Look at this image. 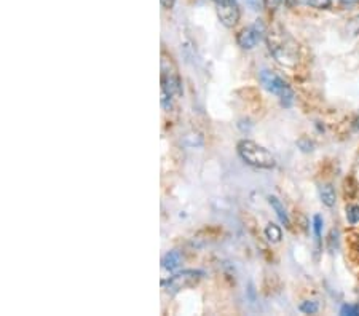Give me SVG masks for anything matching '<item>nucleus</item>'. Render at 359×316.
<instances>
[{
    "label": "nucleus",
    "mask_w": 359,
    "mask_h": 316,
    "mask_svg": "<svg viewBox=\"0 0 359 316\" xmlns=\"http://www.w3.org/2000/svg\"><path fill=\"white\" fill-rule=\"evenodd\" d=\"M212 2H216V4H224V2H229V0H212Z\"/></svg>",
    "instance_id": "4be33fe9"
},
{
    "label": "nucleus",
    "mask_w": 359,
    "mask_h": 316,
    "mask_svg": "<svg viewBox=\"0 0 359 316\" xmlns=\"http://www.w3.org/2000/svg\"><path fill=\"white\" fill-rule=\"evenodd\" d=\"M203 277H205V272H203V270H182V272L172 275L166 283H163V287L166 292H170V294H177V292L189 289V287H195L200 283Z\"/></svg>",
    "instance_id": "39448f33"
},
{
    "label": "nucleus",
    "mask_w": 359,
    "mask_h": 316,
    "mask_svg": "<svg viewBox=\"0 0 359 316\" xmlns=\"http://www.w3.org/2000/svg\"><path fill=\"white\" fill-rule=\"evenodd\" d=\"M300 2L309 5L311 8H316V10H327L331 8L332 5V0H300Z\"/></svg>",
    "instance_id": "ddd939ff"
},
{
    "label": "nucleus",
    "mask_w": 359,
    "mask_h": 316,
    "mask_svg": "<svg viewBox=\"0 0 359 316\" xmlns=\"http://www.w3.org/2000/svg\"><path fill=\"white\" fill-rule=\"evenodd\" d=\"M283 4V0H264L265 8L269 11H275L276 8H280V5Z\"/></svg>",
    "instance_id": "a211bd4d"
},
{
    "label": "nucleus",
    "mask_w": 359,
    "mask_h": 316,
    "mask_svg": "<svg viewBox=\"0 0 359 316\" xmlns=\"http://www.w3.org/2000/svg\"><path fill=\"white\" fill-rule=\"evenodd\" d=\"M217 16L225 27H233L238 25L241 18L240 5L236 0H229V2L217 4Z\"/></svg>",
    "instance_id": "0eeeda50"
},
{
    "label": "nucleus",
    "mask_w": 359,
    "mask_h": 316,
    "mask_svg": "<svg viewBox=\"0 0 359 316\" xmlns=\"http://www.w3.org/2000/svg\"><path fill=\"white\" fill-rule=\"evenodd\" d=\"M260 83L269 93L275 95L280 97L281 104L285 107H291L294 102V91L291 90V86L287 85L285 78H281L278 74L270 72V71H262L260 72Z\"/></svg>",
    "instance_id": "20e7f679"
},
{
    "label": "nucleus",
    "mask_w": 359,
    "mask_h": 316,
    "mask_svg": "<svg viewBox=\"0 0 359 316\" xmlns=\"http://www.w3.org/2000/svg\"><path fill=\"white\" fill-rule=\"evenodd\" d=\"M340 4L344 8H350V7H355V5H358L359 0H340Z\"/></svg>",
    "instance_id": "aec40b11"
},
{
    "label": "nucleus",
    "mask_w": 359,
    "mask_h": 316,
    "mask_svg": "<svg viewBox=\"0 0 359 316\" xmlns=\"http://www.w3.org/2000/svg\"><path fill=\"white\" fill-rule=\"evenodd\" d=\"M346 221H348L351 226H356V224H359V206L358 205L346 206Z\"/></svg>",
    "instance_id": "4468645a"
},
{
    "label": "nucleus",
    "mask_w": 359,
    "mask_h": 316,
    "mask_svg": "<svg viewBox=\"0 0 359 316\" xmlns=\"http://www.w3.org/2000/svg\"><path fill=\"white\" fill-rule=\"evenodd\" d=\"M346 29H348V32L351 36H359V15L355 16L348 25H346Z\"/></svg>",
    "instance_id": "f3484780"
},
{
    "label": "nucleus",
    "mask_w": 359,
    "mask_h": 316,
    "mask_svg": "<svg viewBox=\"0 0 359 316\" xmlns=\"http://www.w3.org/2000/svg\"><path fill=\"white\" fill-rule=\"evenodd\" d=\"M297 146L302 149L304 152H310V151H313V144L310 142V139H306V137H302V139H300L299 142H297Z\"/></svg>",
    "instance_id": "6ab92c4d"
},
{
    "label": "nucleus",
    "mask_w": 359,
    "mask_h": 316,
    "mask_svg": "<svg viewBox=\"0 0 359 316\" xmlns=\"http://www.w3.org/2000/svg\"><path fill=\"white\" fill-rule=\"evenodd\" d=\"M264 34H267V31H265L262 22L257 20L252 26L241 29L238 36H236V43H238L243 50H252L254 47H257V43L262 40Z\"/></svg>",
    "instance_id": "423d86ee"
},
{
    "label": "nucleus",
    "mask_w": 359,
    "mask_h": 316,
    "mask_svg": "<svg viewBox=\"0 0 359 316\" xmlns=\"http://www.w3.org/2000/svg\"><path fill=\"white\" fill-rule=\"evenodd\" d=\"M265 40H267V47L276 62H280L285 67L297 66L300 50L297 42L291 37V34H287L280 26H275L265 34Z\"/></svg>",
    "instance_id": "f257e3e1"
},
{
    "label": "nucleus",
    "mask_w": 359,
    "mask_h": 316,
    "mask_svg": "<svg viewBox=\"0 0 359 316\" xmlns=\"http://www.w3.org/2000/svg\"><path fill=\"white\" fill-rule=\"evenodd\" d=\"M320 198L323 205H326L327 208H332L335 206V201H337V195H335V188L332 184H323L320 187Z\"/></svg>",
    "instance_id": "1a4fd4ad"
},
{
    "label": "nucleus",
    "mask_w": 359,
    "mask_h": 316,
    "mask_svg": "<svg viewBox=\"0 0 359 316\" xmlns=\"http://www.w3.org/2000/svg\"><path fill=\"white\" fill-rule=\"evenodd\" d=\"M264 233H265V237H267V240L271 241V243H280L283 238V230L280 228V226H276V224H273V222L267 224Z\"/></svg>",
    "instance_id": "9b49d317"
},
{
    "label": "nucleus",
    "mask_w": 359,
    "mask_h": 316,
    "mask_svg": "<svg viewBox=\"0 0 359 316\" xmlns=\"http://www.w3.org/2000/svg\"><path fill=\"white\" fill-rule=\"evenodd\" d=\"M323 224H324V221H323V217H321L320 214H316V216L313 217V230H315V237H316V241H318V245H320V243H321Z\"/></svg>",
    "instance_id": "2eb2a0df"
},
{
    "label": "nucleus",
    "mask_w": 359,
    "mask_h": 316,
    "mask_svg": "<svg viewBox=\"0 0 359 316\" xmlns=\"http://www.w3.org/2000/svg\"><path fill=\"white\" fill-rule=\"evenodd\" d=\"M236 151H238V155L241 157L243 162L254 166V168H259V170L275 168L276 162L273 155H271L269 149H265L257 142H254L251 139H243L238 142V146H236Z\"/></svg>",
    "instance_id": "7ed1b4c3"
},
{
    "label": "nucleus",
    "mask_w": 359,
    "mask_h": 316,
    "mask_svg": "<svg viewBox=\"0 0 359 316\" xmlns=\"http://www.w3.org/2000/svg\"><path fill=\"white\" fill-rule=\"evenodd\" d=\"M182 96V80L171 56L161 53V106L170 109L172 99Z\"/></svg>",
    "instance_id": "f03ea898"
},
{
    "label": "nucleus",
    "mask_w": 359,
    "mask_h": 316,
    "mask_svg": "<svg viewBox=\"0 0 359 316\" xmlns=\"http://www.w3.org/2000/svg\"><path fill=\"white\" fill-rule=\"evenodd\" d=\"M182 262V256L181 252L179 251H170L166 252V254L163 256V259H161V267H163L165 270H176L179 266H181Z\"/></svg>",
    "instance_id": "9d476101"
},
{
    "label": "nucleus",
    "mask_w": 359,
    "mask_h": 316,
    "mask_svg": "<svg viewBox=\"0 0 359 316\" xmlns=\"http://www.w3.org/2000/svg\"><path fill=\"white\" fill-rule=\"evenodd\" d=\"M269 203H270L271 208H273V211L276 212L278 219H280L283 224H285L286 227H291V221H289V216H287V212L285 209V206H283V203H281V200L278 198V197H275V195H270Z\"/></svg>",
    "instance_id": "6e6552de"
},
{
    "label": "nucleus",
    "mask_w": 359,
    "mask_h": 316,
    "mask_svg": "<svg viewBox=\"0 0 359 316\" xmlns=\"http://www.w3.org/2000/svg\"><path fill=\"white\" fill-rule=\"evenodd\" d=\"M340 315L359 316V303H353V305H350V303H346V305H344V307L340 308Z\"/></svg>",
    "instance_id": "dca6fc26"
},
{
    "label": "nucleus",
    "mask_w": 359,
    "mask_h": 316,
    "mask_svg": "<svg viewBox=\"0 0 359 316\" xmlns=\"http://www.w3.org/2000/svg\"><path fill=\"white\" fill-rule=\"evenodd\" d=\"M299 310L305 315H315V313H318V310H320V303H318L316 301H304L299 305Z\"/></svg>",
    "instance_id": "f8f14e48"
},
{
    "label": "nucleus",
    "mask_w": 359,
    "mask_h": 316,
    "mask_svg": "<svg viewBox=\"0 0 359 316\" xmlns=\"http://www.w3.org/2000/svg\"><path fill=\"white\" fill-rule=\"evenodd\" d=\"M160 2H161V7H163L165 10H171V8H175L176 0H160Z\"/></svg>",
    "instance_id": "412c9836"
}]
</instances>
